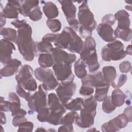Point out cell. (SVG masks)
<instances>
[{
    "label": "cell",
    "instance_id": "5b68a950",
    "mask_svg": "<svg viewBox=\"0 0 132 132\" xmlns=\"http://www.w3.org/2000/svg\"><path fill=\"white\" fill-rule=\"evenodd\" d=\"M80 59L88 66L90 72L96 71L100 67L98 62L96 50V42L93 38L88 37L85 39L84 47L80 53Z\"/></svg>",
    "mask_w": 132,
    "mask_h": 132
},
{
    "label": "cell",
    "instance_id": "ee69618b",
    "mask_svg": "<svg viewBox=\"0 0 132 132\" xmlns=\"http://www.w3.org/2000/svg\"><path fill=\"white\" fill-rule=\"evenodd\" d=\"M119 70L121 73H126L131 71V64L128 61H124L121 62L119 66Z\"/></svg>",
    "mask_w": 132,
    "mask_h": 132
},
{
    "label": "cell",
    "instance_id": "9c48e42d",
    "mask_svg": "<svg viewBox=\"0 0 132 132\" xmlns=\"http://www.w3.org/2000/svg\"><path fill=\"white\" fill-rule=\"evenodd\" d=\"M27 102L30 110L37 113L42 108L47 106L46 92L43 88L42 85L39 86L38 91L34 94H31Z\"/></svg>",
    "mask_w": 132,
    "mask_h": 132
},
{
    "label": "cell",
    "instance_id": "4dcf8cb0",
    "mask_svg": "<svg viewBox=\"0 0 132 132\" xmlns=\"http://www.w3.org/2000/svg\"><path fill=\"white\" fill-rule=\"evenodd\" d=\"M114 35L116 38H120L124 41L128 42L131 39V29L130 28L127 29H121L116 28L114 31Z\"/></svg>",
    "mask_w": 132,
    "mask_h": 132
},
{
    "label": "cell",
    "instance_id": "e0dca14e",
    "mask_svg": "<svg viewBox=\"0 0 132 132\" xmlns=\"http://www.w3.org/2000/svg\"><path fill=\"white\" fill-rule=\"evenodd\" d=\"M47 104L50 111L63 115L66 112V109L60 101L58 96L51 93L48 95Z\"/></svg>",
    "mask_w": 132,
    "mask_h": 132
},
{
    "label": "cell",
    "instance_id": "484cf974",
    "mask_svg": "<svg viewBox=\"0 0 132 132\" xmlns=\"http://www.w3.org/2000/svg\"><path fill=\"white\" fill-rule=\"evenodd\" d=\"M0 32L4 39L16 43L18 31L15 29L10 27L1 28Z\"/></svg>",
    "mask_w": 132,
    "mask_h": 132
},
{
    "label": "cell",
    "instance_id": "52a82bcc",
    "mask_svg": "<svg viewBox=\"0 0 132 132\" xmlns=\"http://www.w3.org/2000/svg\"><path fill=\"white\" fill-rule=\"evenodd\" d=\"M34 74L38 80L42 82V86L45 91L53 90L59 84L51 69L39 67L35 70Z\"/></svg>",
    "mask_w": 132,
    "mask_h": 132
},
{
    "label": "cell",
    "instance_id": "8d00e7d4",
    "mask_svg": "<svg viewBox=\"0 0 132 132\" xmlns=\"http://www.w3.org/2000/svg\"><path fill=\"white\" fill-rule=\"evenodd\" d=\"M50 113V110L49 107H45L42 108L38 112L37 118L38 120L41 122H47V118Z\"/></svg>",
    "mask_w": 132,
    "mask_h": 132
},
{
    "label": "cell",
    "instance_id": "9a60e30c",
    "mask_svg": "<svg viewBox=\"0 0 132 132\" xmlns=\"http://www.w3.org/2000/svg\"><path fill=\"white\" fill-rule=\"evenodd\" d=\"M15 50L14 44L8 40L3 39L0 41L1 62L4 64H6L11 59V55L13 51Z\"/></svg>",
    "mask_w": 132,
    "mask_h": 132
},
{
    "label": "cell",
    "instance_id": "c3c4849f",
    "mask_svg": "<svg viewBox=\"0 0 132 132\" xmlns=\"http://www.w3.org/2000/svg\"><path fill=\"white\" fill-rule=\"evenodd\" d=\"M26 121H27V119L25 117H13L12 123L14 126L17 127L19 126L22 122Z\"/></svg>",
    "mask_w": 132,
    "mask_h": 132
},
{
    "label": "cell",
    "instance_id": "30bf717a",
    "mask_svg": "<svg viewBox=\"0 0 132 132\" xmlns=\"http://www.w3.org/2000/svg\"><path fill=\"white\" fill-rule=\"evenodd\" d=\"M129 122V120L127 117L122 113L104 123L101 126V130L105 132L117 131L125 127Z\"/></svg>",
    "mask_w": 132,
    "mask_h": 132
},
{
    "label": "cell",
    "instance_id": "ba28073f",
    "mask_svg": "<svg viewBox=\"0 0 132 132\" xmlns=\"http://www.w3.org/2000/svg\"><path fill=\"white\" fill-rule=\"evenodd\" d=\"M73 80L74 78L61 82L56 89L57 96L63 105L68 103L76 92V85Z\"/></svg>",
    "mask_w": 132,
    "mask_h": 132
},
{
    "label": "cell",
    "instance_id": "db71d44e",
    "mask_svg": "<svg viewBox=\"0 0 132 132\" xmlns=\"http://www.w3.org/2000/svg\"><path fill=\"white\" fill-rule=\"evenodd\" d=\"M129 91H126L125 95H126V99H125V103L127 105H130L131 103V95Z\"/></svg>",
    "mask_w": 132,
    "mask_h": 132
},
{
    "label": "cell",
    "instance_id": "f5cc1de1",
    "mask_svg": "<svg viewBox=\"0 0 132 132\" xmlns=\"http://www.w3.org/2000/svg\"><path fill=\"white\" fill-rule=\"evenodd\" d=\"M131 111H132V108L131 106H128L126 107L123 111V113H124L128 118L129 120V122H131L132 121V118H131Z\"/></svg>",
    "mask_w": 132,
    "mask_h": 132
},
{
    "label": "cell",
    "instance_id": "f546056e",
    "mask_svg": "<svg viewBox=\"0 0 132 132\" xmlns=\"http://www.w3.org/2000/svg\"><path fill=\"white\" fill-rule=\"evenodd\" d=\"M110 85L101 86L95 88L94 98L96 101L103 102L108 96V89Z\"/></svg>",
    "mask_w": 132,
    "mask_h": 132
},
{
    "label": "cell",
    "instance_id": "f907efd6",
    "mask_svg": "<svg viewBox=\"0 0 132 132\" xmlns=\"http://www.w3.org/2000/svg\"><path fill=\"white\" fill-rule=\"evenodd\" d=\"M27 114L26 111L24 110L23 109L20 108L15 112L11 113V115L12 117H25Z\"/></svg>",
    "mask_w": 132,
    "mask_h": 132
},
{
    "label": "cell",
    "instance_id": "ab89813d",
    "mask_svg": "<svg viewBox=\"0 0 132 132\" xmlns=\"http://www.w3.org/2000/svg\"><path fill=\"white\" fill-rule=\"evenodd\" d=\"M15 90L18 95H19L20 97L25 99L27 102L29 100L31 95L30 92L26 91V90L19 84L16 86Z\"/></svg>",
    "mask_w": 132,
    "mask_h": 132
},
{
    "label": "cell",
    "instance_id": "11a10c76",
    "mask_svg": "<svg viewBox=\"0 0 132 132\" xmlns=\"http://www.w3.org/2000/svg\"><path fill=\"white\" fill-rule=\"evenodd\" d=\"M6 123V118L5 114L3 111H1V125L5 124Z\"/></svg>",
    "mask_w": 132,
    "mask_h": 132
},
{
    "label": "cell",
    "instance_id": "836d02e7",
    "mask_svg": "<svg viewBox=\"0 0 132 132\" xmlns=\"http://www.w3.org/2000/svg\"><path fill=\"white\" fill-rule=\"evenodd\" d=\"M116 106L113 104L110 96H107L103 101L102 105V110L106 113H110L116 109Z\"/></svg>",
    "mask_w": 132,
    "mask_h": 132
},
{
    "label": "cell",
    "instance_id": "7bdbcfd3",
    "mask_svg": "<svg viewBox=\"0 0 132 132\" xmlns=\"http://www.w3.org/2000/svg\"><path fill=\"white\" fill-rule=\"evenodd\" d=\"M94 91V88L86 85H81L79 89V93L84 96L91 95L93 93Z\"/></svg>",
    "mask_w": 132,
    "mask_h": 132
},
{
    "label": "cell",
    "instance_id": "6da1fadb",
    "mask_svg": "<svg viewBox=\"0 0 132 132\" xmlns=\"http://www.w3.org/2000/svg\"><path fill=\"white\" fill-rule=\"evenodd\" d=\"M32 28L26 24L18 29L16 44L24 60L31 61L34 60L36 51V43L32 39Z\"/></svg>",
    "mask_w": 132,
    "mask_h": 132
},
{
    "label": "cell",
    "instance_id": "8fae6325",
    "mask_svg": "<svg viewBox=\"0 0 132 132\" xmlns=\"http://www.w3.org/2000/svg\"><path fill=\"white\" fill-rule=\"evenodd\" d=\"M53 69L56 78L60 82L74 79V75L72 71V64L55 63L53 65Z\"/></svg>",
    "mask_w": 132,
    "mask_h": 132
},
{
    "label": "cell",
    "instance_id": "cb8c5ba5",
    "mask_svg": "<svg viewBox=\"0 0 132 132\" xmlns=\"http://www.w3.org/2000/svg\"><path fill=\"white\" fill-rule=\"evenodd\" d=\"M112 103L116 107L122 106L125 102V94L120 89L116 88L113 90L110 96Z\"/></svg>",
    "mask_w": 132,
    "mask_h": 132
},
{
    "label": "cell",
    "instance_id": "1f68e13d",
    "mask_svg": "<svg viewBox=\"0 0 132 132\" xmlns=\"http://www.w3.org/2000/svg\"><path fill=\"white\" fill-rule=\"evenodd\" d=\"M78 114L74 111L67 113L61 120V124L65 125H72L75 120L79 117Z\"/></svg>",
    "mask_w": 132,
    "mask_h": 132
},
{
    "label": "cell",
    "instance_id": "ffe728a7",
    "mask_svg": "<svg viewBox=\"0 0 132 132\" xmlns=\"http://www.w3.org/2000/svg\"><path fill=\"white\" fill-rule=\"evenodd\" d=\"M33 70L28 64H25L21 67L18 74L15 75V78L19 85H22L29 79L32 78Z\"/></svg>",
    "mask_w": 132,
    "mask_h": 132
},
{
    "label": "cell",
    "instance_id": "680465c9",
    "mask_svg": "<svg viewBox=\"0 0 132 132\" xmlns=\"http://www.w3.org/2000/svg\"><path fill=\"white\" fill-rule=\"evenodd\" d=\"M46 131V130L42 127H39L35 130V131Z\"/></svg>",
    "mask_w": 132,
    "mask_h": 132
},
{
    "label": "cell",
    "instance_id": "816d5d0a",
    "mask_svg": "<svg viewBox=\"0 0 132 132\" xmlns=\"http://www.w3.org/2000/svg\"><path fill=\"white\" fill-rule=\"evenodd\" d=\"M58 131H73V126L72 125H62L60 126L58 130Z\"/></svg>",
    "mask_w": 132,
    "mask_h": 132
},
{
    "label": "cell",
    "instance_id": "8992f818",
    "mask_svg": "<svg viewBox=\"0 0 132 132\" xmlns=\"http://www.w3.org/2000/svg\"><path fill=\"white\" fill-rule=\"evenodd\" d=\"M124 48L123 44L119 40L110 42L103 47L101 51L102 58L105 61L122 59L127 55Z\"/></svg>",
    "mask_w": 132,
    "mask_h": 132
},
{
    "label": "cell",
    "instance_id": "f35d334b",
    "mask_svg": "<svg viewBox=\"0 0 132 132\" xmlns=\"http://www.w3.org/2000/svg\"><path fill=\"white\" fill-rule=\"evenodd\" d=\"M20 85L26 90L29 91H35L37 89V83L33 77Z\"/></svg>",
    "mask_w": 132,
    "mask_h": 132
},
{
    "label": "cell",
    "instance_id": "5bb4252c",
    "mask_svg": "<svg viewBox=\"0 0 132 132\" xmlns=\"http://www.w3.org/2000/svg\"><path fill=\"white\" fill-rule=\"evenodd\" d=\"M81 85H86L93 88L110 85L104 79L103 74L101 72L93 74H87L84 78H81Z\"/></svg>",
    "mask_w": 132,
    "mask_h": 132
},
{
    "label": "cell",
    "instance_id": "277c9868",
    "mask_svg": "<svg viewBox=\"0 0 132 132\" xmlns=\"http://www.w3.org/2000/svg\"><path fill=\"white\" fill-rule=\"evenodd\" d=\"M97 101L91 95L85 98L83 101V105L80 109V116L75 120V123L82 128H90L94 122V118L96 113Z\"/></svg>",
    "mask_w": 132,
    "mask_h": 132
},
{
    "label": "cell",
    "instance_id": "83f0119b",
    "mask_svg": "<svg viewBox=\"0 0 132 132\" xmlns=\"http://www.w3.org/2000/svg\"><path fill=\"white\" fill-rule=\"evenodd\" d=\"M86 63L80 58L74 63V72L76 76L79 78H84L87 74Z\"/></svg>",
    "mask_w": 132,
    "mask_h": 132
},
{
    "label": "cell",
    "instance_id": "4fadbf2b",
    "mask_svg": "<svg viewBox=\"0 0 132 132\" xmlns=\"http://www.w3.org/2000/svg\"><path fill=\"white\" fill-rule=\"evenodd\" d=\"M21 1H8L5 8H2L1 4V15L5 18L17 19L19 14V9Z\"/></svg>",
    "mask_w": 132,
    "mask_h": 132
},
{
    "label": "cell",
    "instance_id": "ac0fdd59",
    "mask_svg": "<svg viewBox=\"0 0 132 132\" xmlns=\"http://www.w3.org/2000/svg\"><path fill=\"white\" fill-rule=\"evenodd\" d=\"M68 23L76 20V7L71 1H58Z\"/></svg>",
    "mask_w": 132,
    "mask_h": 132
},
{
    "label": "cell",
    "instance_id": "7a4b0ae2",
    "mask_svg": "<svg viewBox=\"0 0 132 132\" xmlns=\"http://www.w3.org/2000/svg\"><path fill=\"white\" fill-rule=\"evenodd\" d=\"M54 45L61 49H67L73 53L80 54L84 47L81 38L70 27L63 29L54 42Z\"/></svg>",
    "mask_w": 132,
    "mask_h": 132
},
{
    "label": "cell",
    "instance_id": "d590c367",
    "mask_svg": "<svg viewBox=\"0 0 132 132\" xmlns=\"http://www.w3.org/2000/svg\"><path fill=\"white\" fill-rule=\"evenodd\" d=\"M62 116L63 115L60 114L50 111L47 120V122L54 125H60L61 124V120Z\"/></svg>",
    "mask_w": 132,
    "mask_h": 132
},
{
    "label": "cell",
    "instance_id": "bcb514c9",
    "mask_svg": "<svg viewBox=\"0 0 132 132\" xmlns=\"http://www.w3.org/2000/svg\"><path fill=\"white\" fill-rule=\"evenodd\" d=\"M10 102L5 101L3 97L1 98L0 102V110L1 111L7 112L10 111Z\"/></svg>",
    "mask_w": 132,
    "mask_h": 132
},
{
    "label": "cell",
    "instance_id": "7402d4cb",
    "mask_svg": "<svg viewBox=\"0 0 132 132\" xmlns=\"http://www.w3.org/2000/svg\"><path fill=\"white\" fill-rule=\"evenodd\" d=\"M43 11L48 19H54L59 15V10L57 6L52 2H45L43 7Z\"/></svg>",
    "mask_w": 132,
    "mask_h": 132
},
{
    "label": "cell",
    "instance_id": "74e56055",
    "mask_svg": "<svg viewBox=\"0 0 132 132\" xmlns=\"http://www.w3.org/2000/svg\"><path fill=\"white\" fill-rule=\"evenodd\" d=\"M42 16V12L41 11L40 7L38 6L34 8L30 12L28 17L30 20L34 22L38 21L41 19Z\"/></svg>",
    "mask_w": 132,
    "mask_h": 132
},
{
    "label": "cell",
    "instance_id": "3957f363",
    "mask_svg": "<svg viewBox=\"0 0 132 132\" xmlns=\"http://www.w3.org/2000/svg\"><path fill=\"white\" fill-rule=\"evenodd\" d=\"M77 16L80 25L79 32L81 37L85 39L91 37L92 31L97 27V23L94 14L89 9L87 1H82L78 8Z\"/></svg>",
    "mask_w": 132,
    "mask_h": 132
},
{
    "label": "cell",
    "instance_id": "60d3db41",
    "mask_svg": "<svg viewBox=\"0 0 132 132\" xmlns=\"http://www.w3.org/2000/svg\"><path fill=\"white\" fill-rule=\"evenodd\" d=\"M34 126V125L32 122L26 121L22 122L19 126L18 131H32Z\"/></svg>",
    "mask_w": 132,
    "mask_h": 132
},
{
    "label": "cell",
    "instance_id": "f6af8a7d",
    "mask_svg": "<svg viewBox=\"0 0 132 132\" xmlns=\"http://www.w3.org/2000/svg\"><path fill=\"white\" fill-rule=\"evenodd\" d=\"M116 22L114 15L112 14H108L104 15L102 19V23L108 24L110 26L113 25Z\"/></svg>",
    "mask_w": 132,
    "mask_h": 132
},
{
    "label": "cell",
    "instance_id": "603a6c76",
    "mask_svg": "<svg viewBox=\"0 0 132 132\" xmlns=\"http://www.w3.org/2000/svg\"><path fill=\"white\" fill-rule=\"evenodd\" d=\"M38 1H21L19 12L24 16H28L31 11L36 7L39 6Z\"/></svg>",
    "mask_w": 132,
    "mask_h": 132
},
{
    "label": "cell",
    "instance_id": "e575fe53",
    "mask_svg": "<svg viewBox=\"0 0 132 132\" xmlns=\"http://www.w3.org/2000/svg\"><path fill=\"white\" fill-rule=\"evenodd\" d=\"M46 25L52 32L55 33L60 30L61 28V22L58 19H47Z\"/></svg>",
    "mask_w": 132,
    "mask_h": 132
},
{
    "label": "cell",
    "instance_id": "681fc988",
    "mask_svg": "<svg viewBox=\"0 0 132 132\" xmlns=\"http://www.w3.org/2000/svg\"><path fill=\"white\" fill-rule=\"evenodd\" d=\"M11 24L13 26H14L15 28H18V29H20L21 27H22L25 24H26L27 23H26V21L25 20H20L16 19L12 21L11 22Z\"/></svg>",
    "mask_w": 132,
    "mask_h": 132
},
{
    "label": "cell",
    "instance_id": "d4e9b609",
    "mask_svg": "<svg viewBox=\"0 0 132 132\" xmlns=\"http://www.w3.org/2000/svg\"><path fill=\"white\" fill-rule=\"evenodd\" d=\"M102 72L104 79L107 82L110 84L114 81L117 76V71L114 67L105 66L102 69Z\"/></svg>",
    "mask_w": 132,
    "mask_h": 132
},
{
    "label": "cell",
    "instance_id": "d6a6232c",
    "mask_svg": "<svg viewBox=\"0 0 132 132\" xmlns=\"http://www.w3.org/2000/svg\"><path fill=\"white\" fill-rule=\"evenodd\" d=\"M36 48L39 52L45 53L52 52L54 50L51 42L45 40H42L40 42L36 43Z\"/></svg>",
    "mask_w": 132,
    "mask_h": 132
},
{
    "label": "cell",
    "instance_id": "9f6ffc18",
    "mask_svg": "<svg viewBox=\"0 0 132 132\" xmlns=\"http://www.w3.org/2000/svg\"><path fill=\"white\" fill-rule=\"evenodd\" d=\"M125 52H126V54H128V55H132L131 45L130 44V45H128L126 47Z\"/></svg>",
    "mask_w": 132,
    "mask_h": 132
},
{
    "label": "cell",
    "instance_id": "7c38bea8",
    "mask_svg": "<svg viewBox=\"0 0 132 132\" xmlns=\"http://www.w3.org/2000/svg\"><path fill=\"white\" fill-rule=\"evenodd\" d=\"M52 55L56 63L72 64L76 59L75 54L68 53L62 49L57 47L54 48Z\"/></svg>",
    "mask_w": 132,
    "mask_h": 132
},
{
    "label": "cell",
    "instance_id": "6f0895ef",
    "mask_svg": "<svg viewBox=\"0 0 132 132\" xmlns=\"http://www.w3.org/2000/svg\"><path fill=\"white\" fill-rule=\"evenodd\" d=\"M6 18L1 15V28H3V26H4L6 24Z\"/></svg>",
    "mask_w": 132,
    "mask_h": 132
},
{
    "label": "cell",
    "instance_id": "d6986e66",
    "mask_svg": "<svg viewBox=\"0 0 132 132\" xmlns=\"http://www.w3.org/2000/svg\"><path fill=\"white\" fill-rule=\"evenodd\" d=\"M21 61L16 59H12L1 70L0 74L2 77H10L16 74L21 65Z\"/></svg>",
    "mask_w": 132,
    "mask_h": 132
},
{
    "label": "cell",
    "instance_id": "7dc6e473",
    "mask_svg": "<svg viewBox=\"0 0 132 132\" xmlns=\"http://www.w3.org/2000/svg\"><path fill=\"white\" fill-rule=\"evenodd\" d=\"M58 36V34H47L43 37L42 40L47 41L50 42H54L56 41Z\"/></svg>",
    "mask_w": 132,
    "mask_h": 132
},
{
    "label": "cell",
    "instance_id": "44dd1931",
    "mask_svg": "<svg viewBox=\"0 0 132 132\" xmlns=\"http://www.w3.org/2000/svg\"><path fill=\"white\" fill-rule=\"evenodd\" d=\"M114 18L118 21L117 28L121 29H127L129 28L130 19L129 13L124 10H120L117 11L114 15Z\"/></svg>",
    "mask_w": 132,
    "mask_h": 132
},
{
    "label": "cell",
    "instance_id": "2e32d148",
    "mask_svg": "<svg viewBox=\"0 0 132 132\" xmlns=\"http://www.w3.org/2000/svg\"><path fill=\"white\" fill-rule=\"evenodd\" d=\"M96 31L99 36L105 42H111L116 40L114 35V30L111 26L101 23L96 27Z\"/></svg>",
    "mask_w": 132,
    "mask_h": 132
},
{
    "label": "cell",
    "instance_id": "4316f807",
    "mask_svg": "<svg viewBox=\"0 0 132 132\" xmlns=\"http://www.w3.org/2000/svg\"><path fill=\"white\" fill-rule=\"evenodd\" d=\"M38 63L40 67L47 68L53 66L55 62L52 54L50 53H42L39 56Z\"/></svg>",
    "mask_w": 132,
    "mask_h": 132
},
{
    "label": "cell",
    "instance_id": "f1b7e54d",
    "mask_svg": "<svg viewBox=\"0 0 132 132\" xmlns=\"http://www.w3.org/2000/svg\"><path fill=\"white\" fill-rule=\"evenodd\" d=\"M84 99L81 97H76L75 99L72 100L71 102H68L65 104H63V106L65 109L71 110V111H78L82 107Z\"/></svg>",
    "mask_w": 132,
    "mask_h": 132
},
{
    "label": "cell",
    "instance_id": "91938a15",
    "mask_svg": "<svg viewBox=\"0 0 132 132\" xmlns=\"http://www.w3.org/2000/svg\"><path fill=\"white\" fill-rule=\"evenodd\" d=\"M125 8H126V9H127L128 10H129V11L131 10V6L130 5V6H129V5L125 6Z\"/></svg>",
    "mask_w": 132,
    "mask_h": 132
},
{
    "label": "cell",
    "instance_id": "b9f144b4",
    "mask_svg": "<svg viewBox=\"0 0 132 132\" xmlns=\"http://www.w3.org/2000/svg\"><path fill=\"white\" fill-rule=\"evenodd\" d=\"M127 80V75L126 74H121L118 78L117 82H112L110 84L114 88H118L122 87Z\"/></svg>",
    "mask_w": 132,
    "mask_h": 132
},
{
    "label": "cell",
    "instance_id": "94428289",
    "mask_svg": "<svg viewBox=\"0 0 132 132\" xmlns=\"http://www.w3.org/2000/svg\"><path fill=\"white\" fill-rule=\"evenodd\" d=\"M87 131H97V130L95 128H91V129H89L88 130H87Z\"/></svg>",
    "mask_w": 132,
    "mask_h": 132
}]
</instances>
